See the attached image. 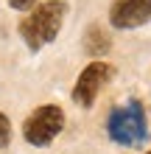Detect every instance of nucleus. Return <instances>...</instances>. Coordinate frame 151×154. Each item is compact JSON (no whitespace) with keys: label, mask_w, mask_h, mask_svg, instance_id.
I'll return each instance as SVG.
<instances>
[{"label":"nucleus","mask_w":151,"mask_h":154,"mask_svg":"<svg viewBox=\"0 0 151 154\" xmlns=\"http://www.w3.org/2000/svg\"><path fill=\"white\" fill-rule=\"evenodd\" d=\"M112 76H115L112 65H106V62H101V59L90 62V65L78 73V81L73 87V101L78 106H92L95 98H98V93H101V87L109 84Z\"/></svg>","instance_id":"obj_4"},{"label":"nucleus","mask_w":151,"mask_h":154,"mask_svg":"<svg viewBox=\"0 0 151 154\" xmlns=\"http://www.w3.org/2000/svg\"><path fill=\"white\" fill-rule=\"evenodd\" d=\"M8 140H11V123H8V118L0 112V149L8 146Z\"/></svg>","instance_id":"obj_7"},{"label":"nucleus","mask_w":151,"mask_h":154,"mask_svg":"<svg viewBox=\"0 0 151 154\" xmlns=\"http://www.w3.org/2000/svg\"><path fill=\"white\" fill-rule=\"evenodd\" d=\"M65 129V112L56 104H45L34 109L23 123V134L31 146H48L56 140V134Z\"/></svg>","instance_id":"obj_3"},{"label":"nucleus","mask_w":151,"mask_h":154,"mask_svg":"<svg viewBox=\"0 0 151 154\" xmlns=\"http://www.w3.org/2000/svg\"><path fill=\"white\" fill-rule=\"evenodd\" d=\"M37 0H8V6L11 8H17V11H25V8H31Z\"/></svg>","instance_id":"obj_8"},{"label":"nucleus","mask_w":151,"mask_h":154,"mask_svg":"<svg viewBox=\"0 0 151 154\" xmlns=\"http://www.w3.org/2000/svg\"><path fill=\"white\" fill-rule=\"evenodd\" d=\"M106 132L115 143L120 146H143L148 140V126H146V109L137 98H131L126 106L112 109L106 118Z\"/></svg>","instance_id":"obj_2"},{"label":"nucleus","mask_w":151,"mask_h":154,"mask_svg":"<svg viewBox=\"0 0 151 154\" xmlns=\"http://www.w3.org/2000/svg\"><path fill=\"white\" fill-rule=\"evenodd\" d=\"M109 37H106V34L98 28V25H92L90 28V34H87V51L92 53V56H104L106 51H109Z\"/></svg>","instance_id":"obj_6"},{"label":"nucleus","mask_w":151,"mask_h":154,"mask_svg":"<svg viewBox=\"0 0 151 154\" xmlns=\"http://www.w3.org/2000/svg\"><path fill=\"white\" fill-rule=\"evenodd\" d=\"M148 154H151V151H148Z\"/></svg>","instance_id":"obj_9"},{"label":"nucleus","mask_w":151,"mask_h":154,"mask_svg":"<svg viewBox=\"0 0 151 154\" xmlns=\"http://www.w3.org/2000/svg\"><path fill=\"white\" fill-rule=\"evenodd\" d=\"M65 11H67V6L62 0H45V3H39L20 23V37L25 39V45L31 51H39L48 42H53L59 28H62V23H65Z\"/></svg>","instance_id":"obj_1"},{"label":"nucleus","mask_w":151,"mask_h":154,"mask_svg":"<svg viewBox=\"0 0 151 154\" xmlns=\"http://www.w3.org/2000/svg\"><path fill=\"white\" fill-rule=\"evenodd\" d=\"M109 23L120 31L151 23V0H115L109 11Z\"/></svg>","instance_id":"obj_5"}]
</instances>
